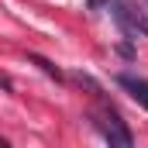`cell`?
Wrapping results in <instances>:
<instances>
[{
    "label": "cell",
    "instance_id": "3957f363",
    "mask_svg": "<svg viewBox=\"0 0 148 148\" xmlns=\"http://www.w3.org/2000/svg\"><path fill=\"white\" fill-rule=\"evenodd\" d=\"M117 86L127 90L131 100L148 110V79H141V76H134V73H121V76H117Z\"/></svg>",
    "mask_w": 148,
    "mask_h": 148
},
{
    "label": "cell",
    "instance_id": "277c9868",
    "mask_svg": "<svg viewBox=\"0 0 148 148\" xmlns=\"http://www.w3.org/2000/svg\"><path fill=\"white\" fill-rule=\"evenodd\" d=\"M28 62H35L38 69H41V73H45V76H52L55 83H62V79H66V76H62V69H59V66H52V62H48L45 55H38V52H28Z\"/></svg>",
    "mask_w": 148,
    "mask_h": 148
},
{
    "label": "cell",
    "instance_id": "6da1fadb",
    "mask_svg": "<svg viewBox=\"0 0 148 148\" xmlns=\"http://www.w3.org/2000/svg\"><path fill=\"white\" fill-rule=\"evenodd\" d=\"M110 17L121 24V31L127 38H148V14L134 3V0H110Z\"/></svg>",
    "mask_w": 148,
    "mask_h": 148
},
{
    "label": "cell",
    "instance_id": "7a4b0ae2",
    "mask_svg": "<svg viewBox=\"0 0 148 148\" xmlns=\"http://www.w3.org/2000/svg\"><path fill=\"white\" fill-rule=\"evenodd\" d=\"M90 121H93V127L103 134V141H110V145H117V148H131V145H134L131 131L124 127V121L117 117V110H110V107L93 110V114H90Z\"/></svg>",
    "mask_w": 148,
    "mask_h": 148
}]
</instances>
